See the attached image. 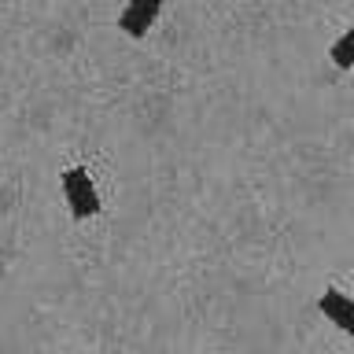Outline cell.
Wrapping results in <instances>:
<instances>
[{
  "label": "cell",
  "instance_id": "cell-3",
  "mask_svg": "<svg viewBox=\"0 0 354 354\" xmlns=\"http://www.w3.org/2000/svg\"><path fill=\"white\" fill-rule=\"evenodd\" d=\"M321 314H325L328 325H336L339 332H347V336H354V299L343 295L339 288H325V295L317 299Z\"/></svg>",
  "mask_w": 354,
  "mask_h": 354
},
{
  "label": "cell",
  "instance_id": "cell-1",
  "mask_svg": "<svg viewBox=\"0 0 354 354\" xmlns=\"http://www.w3.org/2000/svg\"><path fill=\"white\" fill-rule=\"evenodd\" d=\"M59 188H63V199L66 207H71V218L74 221H85L100 214V192L93 185V177H88L85 166H71V170L59 174Z\"/></svg>",
  "mask_w": 354,
  "mask_h": 354
},
{
  "label": "cell",
  "instance_id": "cell-4",
  "mask_svg": "<svg viewBox=\"0 0 354 354\" xmlns=\"http://www.w3.org/2000/svg\"><path fill=\"white\" fill-rule=\"evenodd\" d=\"M328 59L336 63L339 71H351V66H354V26H351V30L343 33V37L328 48Z\"/></svg>",
  "mask_w": 354,
  "mask_h": 354
},
{
  "label": "cell",
  "instance_id": "cell-2",
  "mask_svg": "<svg viewBox=\"0 0 354 354\" xmlns=\"http://www.w3.org/2000/svg\"><path fill=\"white\" fill-rule=\"evenodd\" d=\"M159 15H162V0H129L118 15V30L129 33V37H144Z\"/></svg>",
  "mask_w": 354,
  "mask_h": 354
}]
</instances>
